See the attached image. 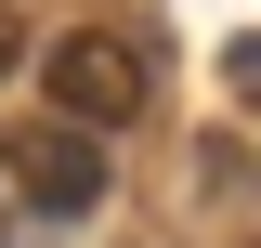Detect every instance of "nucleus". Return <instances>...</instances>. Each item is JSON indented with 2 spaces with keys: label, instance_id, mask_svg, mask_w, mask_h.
<instances>
[{
  "label": "nucleus",
  "instance_id": "f03ea898",
  "mask_svg": "<svg viewBox=\"0 0 261 248\" xmlns=\"http://www.w3.org/2000/svg\"><path fill=\"white\" fill-rule=\"evenodd\" d=\"M13 183H27V209H53V222L105 209V131H79V118H39L27 144H13Z\"/></svg>",
  "mask_w": 261,
  "mask_h": 248
},
{
  "label": "nucleus",
  "instance_id": "7ed1b4c3",
  "mask_svg": "<svg viewBox=\"0 0 261 248\" xmlns=\"http://www.w3.org/2000/svg\"><path fill=\"white\" fill-rule=\"evenodd\" d=\"M13 53H27V39H13V13H0V65H13Z\"/></svg>",
  "mask_w": 261,
  "mask_h": 248
},
{
  "label": "nucleus",
  "instance_id": "f257e3e1",
  "mask_svg": "<svg viewBox=\"0 0 261 248\" xmlns=\"http://www.w3.org/2000/svg\"><path fill=\"white\" fill-rule=\"evenodd\" d=\"M53 118H79V131H118V118H144V53H130L118 27H79V39H53Z\"/></svg>",
  "mask_w": 261,
  "mask_h": 248
}]
</instances>
